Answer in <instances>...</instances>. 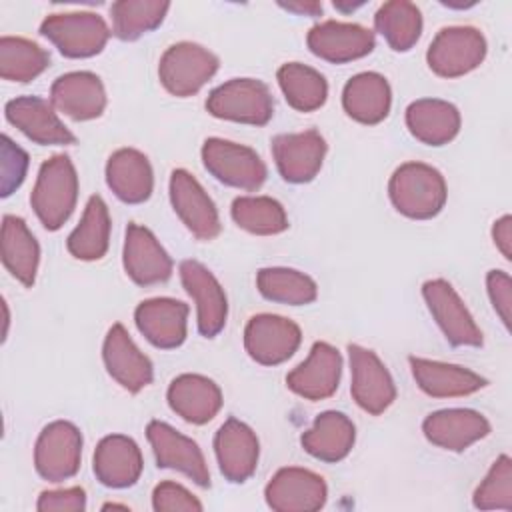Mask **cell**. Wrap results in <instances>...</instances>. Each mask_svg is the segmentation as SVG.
<instances>
[{
    "instance_id": "obj_1",
    "label": "cell",
    "mask_w": 512,
    "mask_h": 512,
    "mask_svg": "<svg viewBox=\"0 0 512 512\" xmlns=\"http://www.w3.org/2000/svg\"><path fill=\"white\" fill-rule=\"evenodd\" d=\"M388 196L402 216L430 220L444 208L448 188L442 172L434 166L424 162H404L390 176Z\"/></svg>"
},
{
    "instance_id": "obj_2",
    "label": "cell",
    "mask_w": 512,
    "mask_h": 512,
    "mask_svg": "<svg viewBox=\"0 0 512 512\" xmlns=\"http://www.w3.org/2000/svg\"><path fill=\"white\" fill-rule=\"evenodd\" d=\"M78 200V174L66 154H56L42 162L30 204L46 230H58L72 216Z\"/></svg>"
},
{
    "instance_id": "obj_3",
    "label": "cell",
    "mask_w": 512,
    "mask_h": 512,
    "mask_svg": "<svg viewBox=\"0 0 512 512\" xmlns=\"http://www.w3.org/2000/svg\"><path fill=\"white\" fill-rule=\"evenodd\" d=\"M206 110L220 120L264 126L274 116V98L262 80L232 78L208 94Z\"/></svg>"
},
{
    "instance_id": "obj_4",
    "label": "cell",
    "mask_w": 512,
    "mask_h": 512,
    "mask_svg": "<svg viewBox=\"0 0 512 512\" xmlns=\"http://www.w3.org/2000/svg\"><path fill=\"white\" fill-rule=\"evenodd\" d=\"M40 34L66 58H90L104 50L112 32L96 12H60L42 20Z\"/></svg>"
},
{
    "instance_id": "obj_5",
    "label": "cell",
    "mask_w": 512,
    "mask_h": 512,
    "mask_svg": "<svg viewBox=\"0 0 512 512\" xmlns=\"http://www.w3.org/2000/svg\"><path fill=\"white\" fill-rule=\"evenodd\" d=\"M218 56L196 42H176L158 62V78L166 92L188 98L218 72Z\"/></svg>"
},
{
    "instance_id": "obj_6",
    "label": "cell",
    "mask_w": 512,
    "mask_h": 512,
    "mask_svg": "<svg viewBox=\"0 0 512 512\" xmlns=\"http://www.w3.org/2000/svg\"><path fill=\"white\" fill-rule=\"evenodd\" d=\"M486 50V38L478 28L446 26L432 38L426 62L440 78H460L484 62Z\"/></svg>"
},
{
    "instance_id": "obj_7",
    "label": "cell",
    "mask_w": 512,
    "mask_h": 512,
    "mask_svg": "<svg viewBox=\"0 0 512 512\" xmlns=\"http://www.w3.org/2000/svg\"><path fill=\"white\" fill-rule=\"evenodd\" d=\"M200 154L204 168L226 186L252 192L266 180V164L250 146L224 138H208Z\"/></svg>"
},
{
    "instance_id": "obj_8",
    "label": "cell",
    "mask_w": 512,
    "mask_h": 512,
    "mask_svg": "<svg viewBox=\"0 0 512 512\" xmlns=\"http://www.w3.org/2000/svg\"><path fill=\"white\" fill-rule=\"evenodd\" d=\"M82 432L68 420H54L42 428L34 446V468L48 482H62L80 470Z\"/></svg>"
},
{
    "instance_id": "obj_9",
    "label": "cell",
    "mask_w": 512,
    "mask_h": 512,
    "mask_svg": "<svg viewBox=\"0 0 512 512\" xmlns=\"http://www.w3.org/2000/svg\"><path fill=\"white\" fill-rule=\"evenodd\" d=\"M422 298L434 322L452 346H482V330L448 280H426L422 284Z\"/></svg>"
},
{
    "instance_id": "obj_10",
    "label": "cell",
    "mask_w": 512,
    "mask_h": 512,
    "mask_svg": "<svg viewBox=\"0 0 512 512\" xmlns=\"http://www.w3.org/2000/svg\"><path fill=\"white\" fill-rule=\"evenodd\" d=\"M354 402L368 414L378 416L396 400L394 380L378 354L360 344H348Z\"/></svg>"
},
{
    "instance_id": "obj_11",
    "label": "cell",
    "mask_w": 512,
    "mask_h": 512,
    "mask_svg": "<svg viewBox=\"0 0 512 512\" xmlns=\"http://www.w3.org/2000/svg\"><path fill=\"white\" fill-rule=\"evenodd\" d=\"M302 342L300 326L278 314H256L244 328V348L262 366H278L294 356Z\"/></svg>"
},
{
    "instance_id": "obj_12",
    "label": "cell",
    "mask_w": 512,
    "mask_h": 512,
    "mask_svg": "<svg viewBox=\"0 0 512 512\" xmlns=\"http://www.w3.org/2000/svg\"><path fill=\"white\" fill-rule=\"evenodd\" d=\"M168 194L176 216L198 240L210 242L220 234L222 224L216 204L188 170H172Z\"/></svg>"
},
{
    "instance_id": "obj_13",
    "label": "cell",
    "mask_w": 512,
    "mask_h": 512,
    "mask_svg": "<svg viewBox=\"0 0 512 512\" xmlns=\"http://www.w3.org/2000/svg\"><path fill=\"white\" fill-rule=\"evenodd\" d=\"M146 438L152 446L158 468L178 470L194 484L210 486V472L200 446L162 420H150L146 426Z\"/></svg>"
},
{
    "instance_id": "obj_14",
    "label": "cell",
    "mask_w": 512,
    "mask_h": 512,
    "mask_svg": "<svg viewBox=\"0 0 512 512\" xmlns=\"http://www.w3.org/2000/svg\"><path fill=\"white\" fill-rule=\"evenodd\" d=\"M266 504L276 512H316L326 504L324 478L308 468H280L264 488Z\"/></svg>"
},
{
    "instance_id": "obj_15",
    "label": "cell",
    "mask_w": 512,
    "mask_h": 512,
    "mask_svg": "<svg viewBox=\"0 0 512 512\" xmlns=\"http://www.w3.org/2000/svg\"><path fill=\"white\" fill-rule=\"evenodd\" d=\"M180 280L196 302V326L204 338H214L226 326L228 300L216 276L198 260L180 262Z\"/></svg>"
},
{
    "instance_id": "obj_16",
    "label": "cell",
    "mask_w": 512,
    "mask_h": 512,
    "mask_svg": "<svg viewBox=\"0 0 512 512\" xmlns=\"http://www.w3.org/2000/svg\"><path fill=\"white\" fill-rule=\"evenodd\" d=\"M326 140L318 130L288 132L272 138V156L282 180L306 184L316 178L324 164Z\"/></svg>"
},
{
    "instance_id": "obj_17",
    "label": "cell",
    "mask_w": 512,
    "mask_h": 512,
    "mask_svg": "<svg viewBox=\"0 0 512 512\" xmlns=\"http://www.w3.org/2000/svg\"><path fill=\"white\" fill-rule=\"evenodd\" d=\"M306 44L320 60L346 64L368 56L376 46V38L374 32L362 24L324 20L310 28Z\"/></svg>"
},
{
    "instance_id": "obj_18",
    "label": "cell",
    "mask_w": 512,
    "mask_h": 512,
    "mask_svg": "<svg viewBox=\"0 0 512 512\" xmlns=\"http://www.w3.org/2000/svg\"><path fill=\"white\" fill-rule=\"evenodd\" d=\"M4 116L28 140L40 146L76 144V136L58 118L52 102H46L40 96H18L6 102Z\"/></svg>"
},
{
    "instance_id": "obj_19",
    "label": "cell",
    "mask_w": 512,
    "mask_h": 512,
    "mask_svg": "<svg viewBox=\"0 0 512 512\" xmlns=\"http://www.w3.org/2000/svg\"><path fill=\"white\" fill-rule=\"evenodd\" d=\"M122 264L128 278L138 286H154L166 282L172 274V258L142 224L130 222L124 232Z\"/></svg>"
},
{
    "instance_id": "obj_20",
    "label": "cell",
    "mask_w": 512,
    "mask_h": 512,
    "mask_svg": "<svg viewBox=\"0 0 512 512\" xmlns=\"http://www.w3.org/2000/svg\"><path fill=\"white\" fill-rule=\"evenodd\" d=\"M342 356L328 342H314L310 354L286 376V386L300 398L324 400L330 398L340 384Z\"/></svg>"
},
{
    "instance_id": "obj_21",
    "label": "cell",
    "mask_w": 512,
    "mask_h": 512,
    "mask_svg": "<svg viewBox=\"0 0 512 512\" xmlns=\"http://www.w3.org/2000/svg\"><path fill=\"white\" fill-rule=\"evenodd\" d=\"M214 454L222 476L232 484H242L256 472L260 442L246 422L228 418L214 436Z\"/></svg>"
},
{
    "instance_id": "obj_22",
    "label": "cell",
    "mask_w": 512,
    "mask_h": 512,
    "mask_svg": "<svg viewBox=\"0 0 512 512\" xmlns=\"http://www.w3.org/2000/svg\"><path fill=\"white\" fill-rule=\"evenodd\" d=\"M102 360L106 372L128 392L136 394L152 384L154 368L150 358L140 352L126 328L116 322L108 328L102 344Z\"/></svg>"
},
{
    "instance_id": "obj_23",
    "label": "cell",
    "mask_w": 512,
    "mask_h": 512,
    "mask_svg": "<svg viewBox=\"0 0 512 512\" xmlns=\"http://www.w3.org/2000/svg\"><path fill=\"white\" fill-rule=\"evenodd\" d=\"M422 432L430 444L442 450L464 452L490 434V422L470 408H444L424 418Z\"/></svg>"
},
{
    "instance_id": "obj_24",
    "label": "cell",
    "mask_w": 512,
    "mask_h": 512,
    "mask_svg": "<svg viewBox=\"0 0 512 512\" xmlns=\"http://www.w3.org/2000/svg\"><path fill=\"white\" fill-rule=\"evenodd\" d=\"M134 322L152 346L172 350L186 340L188 304L176 298H150L136 306Z\"/></svg>"
},
{
    "instance_id": "obj_25",
    "label": "cell",
    "mask_w": 512,
    "mask_h": 512,
    "mask_svg": "<svg viewBox=\"0 0 512 512\" xmlns=\"http://www.w3.org/2000/svg\"><path fill=\"white\" fill-rule=\"evenodd\" d=\"M52 106L76 122L94 120L106 108V90L102 80L88 70L68 72L54 80L50 88Z\"/></svg>"
},
{
    "instance_id": "obj_26",
    "label": "cell",
    "mask_w": 512,
    "mask_h": 512,
    "mask_svg": "<svg viewBox=\"0 0 512 512\" xmlns=\"http://www.w3.org/2000/svg\"><path fill=\"white\" fill-rule=\"evenodd\" d=\"M144 460L138 444L124 434L104 436L92 456L96 480L106 488L134 486L142 474Z\"/></svg>"
},
{
    "instance_id": "obj_27",
    "label": "cell",
    "mask_w": 512,
    "mask_h": 512,
    "mask_svg": "<svg viewBox=\"0 0 512 512\" xmlns=\"http://www.w3.org/2000/svg\"><path fill=\"white\" fill-rule=\"evenodd\" d=\"M170 410L188 424H206L222 408V390L202 374L176 376L166 392Z\"/></svg>"
},
{
    "instance_id": "obj_28",
    "label": "cell",
    "mask_w": 512,
    "mask_h": 512,
    "mask_svg": "<svg viewBox=\"0 0 512 512\" xmlns=\"http://www.w3.org/2000/svg\"><path fill=\"white\" fill-rule=\"evenodd\" d=\"M412 378L418 388L432 398H458L482 390L488 380L460 364L410 356Z\"/></svg>"
},
{
    "instance_id": "obj_29",
    "label": "cell",
    "mask_w": 512,
    "mask_h": 512,
    "mask_svg": "<svg viewBox=\"0 0 512 512\" xmlns=\"http://www.w3.org/2000/svg\"><path fill=\"white\" fill-rule=\"evenodd\" d=\"M106 184L126 204H142L154 190V172L146 154L136 148H120L106 162Z\"/></svg>"
},
{
    "instance_id": "obj_30",
    "label": "cell",
    "mask_w": 512,
    "mask_h": 512,
    "mask_svg": "<svg viewBox=\"0 0 512 512\" xmlns=\"http://www.w3.org/2000/svg\"><path fill=\"white\" fill-rule=\"evenodd\" d=\"M356 442L354 422L338 410H326L314 418V424L302 434L300 444L304 452L320 462L344 460Z\"/></svg>"
},
{
    "instance_id": "obj_31",
    "label": "cell",
    "mask_w": 512,
    "mask_h": 512,
    "mask_svg": "<svg viewBox=\"0 0 512 512\" xmlns=\"http://www.w3.org/2000/svg\"><path fill=\"white\" fill-rule=\"evenodd\" d=\"M458 108L440 98H420L406 108L408 132L426 146H444L452 142L460 132Z\"/></svg>"
},
{
    "instance_id": "obj_32",
    "label": "cell",
    "mask_w": 512,
    "mask_h": 512,
    "mask_svg": "<svg viewBox=\"0 0 512 512\" xmlns=\"http://www.w3.org/2000/svg\"><path fill=\"white\" fill-rule=\"evenodd\" d=\"M392 106V90L388 80L378 72H360L352 76L342 90L344 112L360 124L382 122Z\"/></svg>"
},
{
    "instance_id": "obj_33",
    "label": "cell",
    "mask_w": 512,
    "mask_h": 512,
    "mask_svg": "<svg viewBox=\"0 0 512 512\" xmlns=\"http://www.w3.org/2000/svg\"><path fill=\"white\" fill-rule=\"evenodd\" d=\"M2 264L26 288L36 280L40 246L20 216L6 214L2 218Z\"/></svg>"
},
{
    "instance_id": "obj_34",
    "label": "cell",
    "mask_w": 512,
    "mask_h": 512,
    "mask_svg": "<svg viewBox=\"0 0 512 512\" xmlns=\"http://www.w3.org/2000/svg\"><path fill=\"white\" fill-rule=\"evenodd\" d=\"M110 228L112 224H110V212L106 202L98 194L90 196L78 226L70 232L66 240L68 252L76 260H84V262L100 260L108 252Z\"/></svg>"
},
{
    "instance_id": "obj_35",
    "label": "cell",
    "mask_w": 512,
    "mask_h": 512,
    "mask_svg": "<svg viewBox=\"0 0 512 512\" xmlns=\"http://www.w3.org/2000/svg\"><path fill=\"white\" fill-rule=\"evenodd\" d=\"M276 80L286 102L298 112H314L324 106L328 98L326 78L302 62L282 64L276 72Z\"/></svg>"
},
{
    "instance_id": "obj_36",
    "label": "cell",
    "mask_w": 512,
    "mask_h": 512,
    "mask_svg": "<svg viewBox=\"0 0 512 512\" xmlns=\"http://www.w3.org/2000/svg\"><path fill=\"white\" fill-rule=\"evenodd\" d=\"M374 28L394 52H408L420 40L422 12L408 0H392L376 10Z\"/></svg>"
},
{
    "instance_id": "obj_37",
    "label": "cell",
    "mask_w": 512,
    "mask_h": 512,
    "mask_svg": "<svg viewBox=\"0 0 512 512\" xmlns=\"http://www.w3.org/2000/svg\"><path fill=\"white\" fill-rule=\"evenodd\" d=\"M256 286L266 300L288 306H306L318 296V286L308 274L284 266L260 268Z\"/></svg>"
},
{
    "instance_id": "obj_38",
    "label": "cell",
    "mask_w": 512,
    "mask_h": 512,
    "mask_svg": "<svg viewBox=\"0 0 512 512\" xmlns=\"http://www.w3.org/2000/svg\"><path fill=\"white\" fill-rule=\"evenodd\" d=\"M170 10V2L160 0H120L110 6L112 34L120 40H136L158 28Z\"/></svg>"
},
{
    "instance_id": "obj_39",
    "label": "cell",
    "mask_w": 512,
    "mask_h": 512,
    "mask_svg": "<svg viewBox=\"0 0 512 512\" xmlns=\"http://www.w3.org/2000/svg\"><path fill=\"white\" fill-rule=\"evenodd\" d=\"M230 216L238 228L258 236H274L288 228L284 206L270 196H238L232 202Z\"/></svg>"
},
{
    "instance_id": "obj_40",
    "label": "cell",
    "mask_w": 512,
    "mask_h": 512,
    "mask_svg": "<svg viewBox=\"0 0 512 512\" xmlns=\"http://www.w3.org/2000/svg\"><path fill=\"white\" fill-rule=\"evenodd\" d=\"M50 64V54L36 42L20 36L0 38V76L10 82H30Z\"/></svg>"
},
{
    "instance_id": "obj_41",
    "label": "cell",
    "mask_w": 512,
    "mask_h": 512,
    "mask_svg": "<svg viewBox=\"0 0 512 512\" xmlns=\"http://www.w3.org/2000/svg\"><path fill=\"white\" fill-rule=\"evenodd\" d=\"M472 504L478 510H512V460L508 454L492 462L484 480L474 490Z\"/></svg>"
},
{
    "instance_id": "obj_42",
    "label": "cell",
    "mask_w": 512,
    "mask_h": 512,
    "mask_svg": "<svg viewBox=\"0 0 512 512\" xmlns=\"http://www.w3.org/2000/svg\"><path fill=\"white\" fill-rule=\"evenodd\" d=\"M28 170V154L10 140L8 134L2 136L0 144V196L8 198L12 192H16Z\"/></svg>"
},
{
    "instance_id": "obj_43",
    "label": "cell",
    "mask_w": 512,
    "mask_h": 512,
    "mask_svg": "<svg viewBox=\"0 0 512 512\" xmlns=\"http://www.w3.org/2000/svg\"><path fill=\"white\" fill-rule=\"evenodd\" d=\"M152 508L156 512L166 510H202V502L178 482H160L152 492Z\"/></svg>"
},
{
    "instance_id": "obj_44",
    "label": "cell",
    "mask_w": 512,
    "mask_h": 512,
    "mask_svg": "<svg viewBox=\"0 0 512 512\" xmlns=\"http://www.w3.org/2000/svg\"><path fill=\"white\" fill-rule=\"evenodd\" d=\"M486 290L494 312L506 328H510L512 318V280L504 270H490L486 274Z\"/></svg>"
},
{
    "instance_id": "obj_45",
    "label": "cell",
    "mask_w": 512,
    "mask_h": 512,
    "mask_svg": "<svg viewBox=\"0 0 512 512\" xmlns=\"http://www.w3.org/2000/svg\"><path fill=\"white\" fill-rule=\"evenodd\" d=\"M36 508L40 512H80L86 510V492L80 486L62 490H44L38 496Z\"/></svg>"
},
{
    "instance_id": "obj_46",
    "label": "cell",
    "mask_w": 512,
    "mask_h": 512,
    "mask_svg": "<svg viewBox=\"0 0 512 512\" xmlns=\"http://www.w3.org/2000/svg\"><path fill=\"white\" fill-rule=\"evenodd\" d=\"M492 240L496 244V248L502 252V256L506 260L512 258V218L510 214H504L502 218H498L492 226Z\"/></svg>"
},
{
    "instance_id": "obj_47",
    "label": "cell",
    "mask_w": 512,
    "mask_h": 512,
    "mask_svg": "<svg viewBox=\"0 0 512 512\" xmlns=\"http://www.w3.org/2000/svg\"><path fill=\"white\" fill-rule=\"evenodd\" d=\"M280 6H282L284 10H288V12L298 14V16H312V18H316V16L322 14V4H320V2H314V0H306V2H302V0H296V2H280Z\"/></svg>"
}]
</instances>
